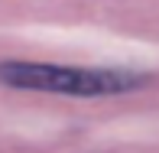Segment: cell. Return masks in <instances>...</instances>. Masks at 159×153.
Masks as SVG:
<instances>
[{
	"instance_id": "obj_1",
	"label": "cell",
	"mask_w": 159,
	"mask_h": 153,
	"mask_svg": "<svg viewBox=\"0 0 159 153\" xmlns=\"http://www.w3.org/2000/svg\"><path fill=\"white\" fill-rule=\"evenodd\" d=\"M3 82L13 88H39V91H62L78 98L98 94H120L143 85V75L124 69H75V65H30V62H7Z\"/></svg>"
}]
</instances>
